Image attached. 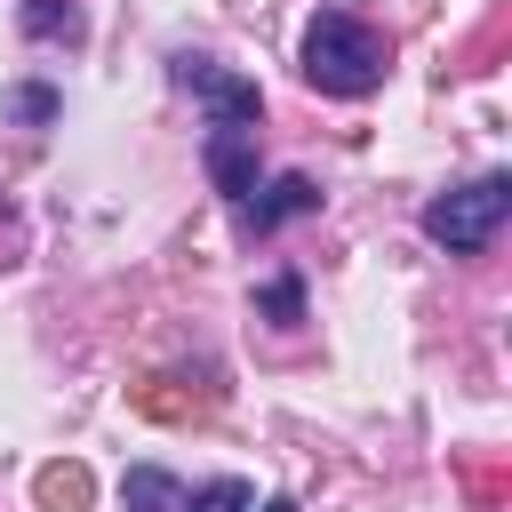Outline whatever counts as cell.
I'll return each instance as SVG.
<instances>
[{"label":"cell","mask_w":512,"mask_h":512,"mask_svg":"<svg viewBox=\"0 0 512 512\" xmlns=\"http://www.w3.org/2000/svg\"><path fill=\"white\" fill-rule=\"evenodd\" d=\"M304 80L320 96H376L384 72H392V40L360 16V8H320L304 24V48H296Z\"/></svg>","instance_id":"cell-1"},{"label":"cell","mask_w":512,"mask_h":512,"mask_svg":"<svg viewBox=\"0 0 512 512\" xmlns=\"http://www.w3.org/2000/svg\"><path fill=\"white\" fill-rule=\"evenodd\" d=\"M504 216H512V176L488 168V176H472V184L424 200V240L448 248V256H480V248L504 232Z\"/></svg>","instance_id":"cell-2"},{"label":"cell","mask_w":512,"mask_h":512,"mask_svg":"<svg viewBox=\"0 0 512 512\" xmlns=\"http://www.w3.org/2000/svg\"><path fill=\"white\" fill-rule=\"evenodd\" d=\"M168 80L184 88V96H200V112H208V128H248L256 136V120H264V96H256V80H240V72H224L216 56H168Z\"/></svg>","instance_id":"cell-3"},{"label":"cell","mask_w":512,"mask_h":512,"mask_svg":"<svg viewBox=\"0 0 512 512\" xmlns=\"http://www.w3.org/2000/svg\"><path fill=\"white\" fill-rule=\"evenodd\" d=\"M288 216H320V184H312V176H272L256 200H240V232H248V240L280 232Z\"/></svg>","instance_id":"cell-4"},{"label":"cell","mask_w":512,"mask_h":512,"mask_svg":"<svg viewBox=\"0 0 512 512\" xmlns=\"http://www.w3.org/2000/svg\"><path fill=\"white\" fill-rule=\"evenodd\" d=\"M200 160H208V176H216V192H224L232 208L256 192V136H248V128H208Z\"/></svg>","instance_id":"cell-5"},{"label":"cell","mask_w":512,"mask_h":512,"mask_svg":"<svg viewBox=\"0 0 512 512\" xmlns=\"http://www.w3.org/2000/svg\"><path fill=\"white\" fill-rule=\"evenodd\" d=\"M120 504H128V512H184V480H176V472H160V464H128Z\"/></svg>","instance_id":"cell-6"},{"label":"cell","mask_w":512,"mask_h":512,"mask_svg":"<svg viewBox=\"0 0 512 512\" xmlns=\"http://www.w3.org/2000/svg\"><path fill=\"white\" fill-rule=\"evenodd\" d=\"M16 24H24V40H64V48L88 32V24H80V0H24Z\"/></svg>","instance_id":"cell-7"},{"label":"cell","mask_w":512,"mask_h":512,"mask_svg":"<svg viewBox=\"0 0 512 512\" xmlns=\"http://www.w3.org/2000/svg\"><path fill=\"white\" fill-rule=\"evenodd\" d=\"M0 104H8V120H16V128H56V120H64V96H56L48 80H16Z\"/></svg>","instance_id":"cell-8"},{"label":"cell","mask_w":512,"mask_h":512,"mask_svg":"<svg viewBox=\"0 0 512 512\" xmlns=\"http://www.w3.org/2000/svg\"><path fill=\"white\" fill-rule=\"evenodd\" d=\"M256 312H264L272 328H296V320H304V280H296V272L264 280V288H256Z\"/></svg>","instance_id":"cell-9"},{"label":"cell","mask_w":512,"mask_h":512,"mask_svg":"<svg viewBox=\"0 0 512 512\" xmlns=\"http://www.w3.org/2000/svg\"><path fill=\"white\" fill-rule=\"evenodd\" d=\"M184 512H256V488L248 480H208L184 496Z\"/></svg>","instance_id":"cell-10"},{"label":"cell","mask_w":512,"mask_h":512,"mask_svg":"<svg viewBox=\"0 0 512 512\" xmlns=\"http://www.w3.org/2000/svg\"><path fill=\"white\" fill-rule=\"evenodd\" d=\"M256 512H296V504H288V496H272V504H256Z\"/></svg>","instance_id":"cell-11"}]
</instances>
